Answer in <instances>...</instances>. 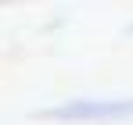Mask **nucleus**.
Listing matches in <instances>:
<instances>
[{"mask_svg": "<svg viewBox=\"0 0 133 125\" xmlns=\"http://www.w3.org/2000/svg\"><path fill=\"white\" fill-rule=\"evenodd\" d=\"M133 114V100H72L65 107L43 111V118H61V122H87V118H126Z\"/></svg>", "mask_w": 133, "mask_h": 125, "instance_id": "1", "label": "nucleus"}]
</instances>
